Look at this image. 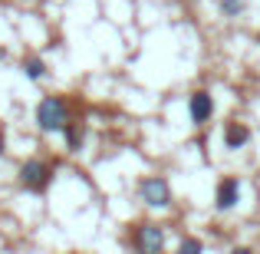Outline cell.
<instances>
[{
  "instance_id": "obj_11",
  "label": "cell",
  "mask_w": 260,
  "mask_h": 254,
  "mask_svg": "<svg viewBox=\"0 0 260 254\" xmlns=\"http://www.w3.org/2000/svg\"><path fill=\"white\" fill-rule=\"evenodd\" d=\"M184 251H204V244L198 241V238H184V241H181V254Z\"/></svg>"
},
{
  "instance_id": "obj_2",
  "label": "cell",
  "mask_w": 260,
  "mask_h": 254,
  "mask_svg": "<svg viewBox=\"0 0 260 254\" xmlns=\"http://www.w3.org/2000/svg\"><path fill=\"white\" fill-rule=\"evenodd\" d=\"M53 168L50 162H43V159H30V162H23L20 165V185H23L26 191H37V195H43L46 188H50V182H53Z\"/></svg>"
},
{
  "instance_id": "obj_3",
  "label": "cell",
  "mask_w": 260,
  "mask_h": 254,
  "mask_svg": "<svg viewBox=\"0 0 260 254\" xmlns=\"http://www.w3.org/2000/svg\"><path fill=\"white\" fill-rule=\"evenodd\" d=\"M139 198L148 205V208H168V205H172V185H168L165 178H158V175L142 178Z\"/></svg>"
},
{
  "instance_id": "obj_10",
  "label": "cell",
  "mask_w": 260,
  "mask_h": 254,
  "mask_svg": "<svg viewBox=\"0 0 260 254\" xmlns=\"http://www.w3.org/2000/svg\"><path fill=\"white\" fill-rule=\"evenodd\" d=\"M217 7H221V13L228 20H234V17H241V13H244V0H217Z\"/></svg>"
},
{
  "instance_id": "obj_4",
  "label": "cell",
  "mask_w": 260,
  "mask_h": 254,
  "mask_svg": "<svg viewBox=\"0 0 260 254\" xmlns=\"http://www.w3.org/2000/svg\"><path fill=\"white\" fill-rule=\"evenodd\" d=\"M188 116L194 126H204V122H211V116H214V99H211L208 89H198V93L188 96Z\"/></svg>"
},
{
  "instance_id": "obj_6",
  "label": "cell",
  "mask_w": 260,
  "mask_h": 254,
  "mask_svg": "<svg viewBox=\"0 0 260 254\" xmlns=\"http://www.w3.org/2000/svg\"><path fill=\"white\" fill-rule=\"evenodd\" d=\"M135 248L145 251V254H158L165 248V231H161L158 224H142L139 235H135Z\"/></svg>"
},
{
  "instance_id": "obj_9",
  "label": "cell",
  "mask_w": 260,
  "mask_h": 254,
  "mask_svg": "<svg viewBox=\"0 0 260 254\" xmlns=\"http://www.w3.org/2000/svg\"><path fill=\"white\" fill-rule=\"evenodd\" d=\"M23 76H26V79H33V83H40V79L46 76V63H43V57H26V60H23Z\"/></svg>"
},
{
  "instance_id": "obj_7",
  "label": "cell",
  "mask_w": 260,
  "mask_h": 254,
  "mask_svg": "<svg viewBox=\"0 0 260 254\" xmlns=\"http://www.w3.org/2000/svg\"><path fill=\"white\" fill-rule=\"evenodd\" d=\"M250 142V129L244 122H228L224 126V146L228 149H244Z\"/></svg>"
},
{
  "instance_id": "obj_1",
  "label": "cell",
  "mask_w": 260,
  "mask_h": 254,
  "mask_svg": "<svg viewBox=\"0 0 260 254\" xmlns=\"http://www.w3.org/2000/svg\"><path fill=\"white\" fill-rule=\"evenodd\" d=\"M70 122V106L63 96H43L37 106V129L40 132H63Z\"/></svg>"
},
{
  "instance_id": "obj_8",
  "label": "cell",
  "mask_w": 260,
  "mask_h": 254,
  "mask_svg": "<svg viewBox=\"0 0 260 254\" xmlns=\"http://www.w3.org/2000/svg\"><path fill=\"white\" fill-rule=\"evenodd\" d=\"M63 135H66V149H70V152H79L83 142H86V126L79 119H70L63 126Z\"/></svg>"
},
{
  "instance_id": "obj_5",
  "label": "cell",
  "mask_w": 260,
  "mask_h": 254,
  "mask_svg": "<svg viewBox=\"0 0 260 254\" xmlns=\"http://www.w3.org/2000/svg\"><path fill=\"white\" fill-rule=\"evenodd\" d=\"M237 202H241V182H237V178H221V182H217V191H214V208L231 211Z\"/></svg>"
},
{
  "instance_id": "obj_12",
  "label": "cell",
  "mask_w": 260,
  "mask_h": 254,
  "mask_svg": "<svg viewBox=\"0 0 260 254\" xmlns=\"http://www.w3.org/2000/svg\"><path fill=\"white\" fill-rule=\"evenodd\" d=\"M4 152H7V139H4V132H0V159H4Z\"/></svg>"
}]
</instances>
